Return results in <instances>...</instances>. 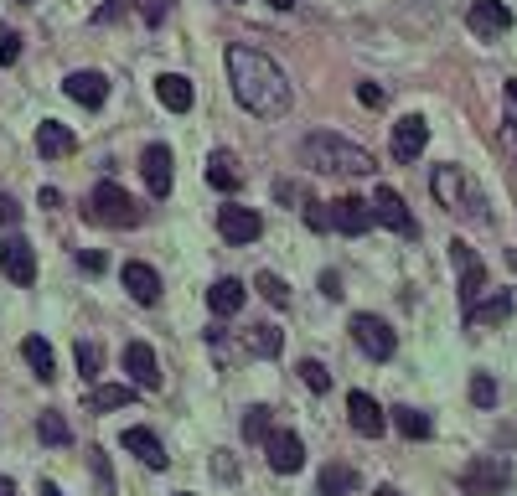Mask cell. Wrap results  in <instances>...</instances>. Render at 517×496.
<instances>
[{"label":"cell","mask_w":517,"mask_h":496,"mask_svg":"<svg viewBox=\"0 0 517 496\" xmlns=\"http://www.w3.org/2000/svg\"><path fill=\"white\" fill-rule=\"evenodd\" d=\"M135 11V0H104V6L94 11V26H114V21H125Z\"/></svg>","instance_id":"e575fe53"},{"label":"cell","mask_w":517,"mask_h":496,"mask_svg":"<svg viewBox=\"0 0 517 496\" xmlns=\"http://www.w3.org/2000/svg\"><path fill=\"white\" fill-rule=\"evenodd\" d=\"M507 99H512V104H517V78H512V83H507Z\"/></svg>","instance_id":"f907efd6"},{"label":"cell","mask_w":517,"mask_h":496,"mask_svg":"<svg viewBox=\"0 0 517 496\" xmlns=\"http://www.w3.org/2000/svg\"><path fill=\"white\" fill-rule=\"evenodd\" d=\"M125 372H130V383H135V388H145V393H156V388H161L156 352H150L145 341H130V347H125Z\"/></svg>","instance_id":"4fadbf2b"},{"label":"cell","mask_w":517,"mask_h":496,"mask_svg":"<svg viewBox=\"0 0 517 496\" xmlns=\"http://www.w3.org/2000/svg\"><path fill=\"white\" fill-rule=\"evenodd\" d=\"M243 300H249V285H243V279H218V285L207 290V310H212V316H238Z\"/></svg>","instance_id":"d6986e66"},{"label":"cell","mask_w":517,"mask_h":496,"mask_svg":"<svg viewBox=\"0 0 517 496\" xmlns=\"http://www.w3.org/2000/svg\"><path fill=\"white\" fill-rule=\"evenodd\" d=\"M228 78H233V93H238V104L259 114V119H285L290 114V78L280 73V62H269L264 52L254 47H228Z\"/></svg>","instance_id":"6da1fadb"},{"label":"cell","mask_w":517,"mask_h":496,"mask_svg":"<svg viewBox=\"0 0 517 496\" xmlns=\"http://www.w3.org/2000/svg\"><path fill=\"white\" fill-rule=\"evenodd\" d=\"M16 223H21V207L11 197H0V228H16Z\"/></svg>","instance_id":"7bdbcfd3"},{"label":"cell","mask_w":517,"mask_h":496,"mask_svg":"<svg viewBox=\"0 0 517 496\" xmlns=\"http://www.w3.org/2000/svg\"><path fill=\"white\" fill-rule=\"evenodd\" d=\"M238 161H233V150H212L207 155V186H218V192H238Z\"/></svg>","instance_id":"603a6c76"},{"label":"cell","mask_w":517,"mask_h":496,"mask_svg":"<svg viewBox=\"0 0 517 496\" xmlns=\"http://www.w3.org/2000/svg\"><path fill=\"white\" fill-rule=\"evenodd\" d=\"M275 197L280 202H306V186L300 181H275Z\"/></svg>","instance_id":"b9f144b4"},{"label":"cell","mask_w":517,"mask_h":496,"mask_svg":"<svg viewBox=\"0 0 517 496\" xmlns=\"http://www.w3.org/2000/svg\"><path fill=\"white\" fill-rule=\"evenodd\" d=\"M125 290H130V300H140V305H156V300H161V274L150 269V264H140V259H130V264H125Z\"/></svg>","instance_id":"e0dca14e"},{"label":"cell","mask_w":517,"mask_h":496,"mask_svg":"<svg viewBox=\"0 0 517 496\" xmlns=\"http://www.w3.org/2000/svg\"><path fill=\"white\" fill-rule=\"evenodd\" d=\"M99 362H104V352L94 347V341H78V372L83 378H99Z\"/></svg>","instance_id":"8d00e7d4"},{"label":"cell","mask_w":517,"mask_h":496,"mask_svg":"<svg viewBox=\"0 0 517 496\" xmlns=\"http://www.w3.org/2000/svg\"><path fill=\"white\" fill-rule=\"evenodd\" d=\"M300 383H306L311 393H326V388H331V372H326L316 357H306V362H300Z\"/></svg>","instance_id":"d6a6232c"},{"label":"cell","mask_w":517,"mask_h":496,"mask_svg":"<svg viewBox=\"0 0 517 496\" xmlns=\"http://www.w3.org/2000/svg\"><path fill=\"white\" fill-rule=\"evenodd\" d=\"M331 228L357 238V233H368L373 228V207L362 202V197H342V202H331Z\"/></svg>","instance_id":"9a60e30c"},{"label":"cell","mask_w":517,"mask_h":496,"mask_svg":"<svg viewBox=\"0 0 517 496\" xmlns=\"http://www.w3.org/2000/svg\"><path fill=\"white\" fill-rule=\"evenodd\" d=\"M37 434H42L47 445H68V440H73V429H68L63 414H42V419H37Z\"/></svg>","instance_id":"1f68e13d"},{"label":"cell","mask_w":517,"mask_h":496,"mask_svg":"<svg viewBox=\"0 0 517 496\" xmlns=\"http://www.w3.org/2000/svg\"><path fill=\"white\" fill-rule=\"evenodd\" d=\"M424 145H430V124H424L419 114H404L399 124H393V161L409 166Z\"/></svg>","instance_id":"8fae6325"},{"label":"cell","mask_w":517,"mask_h":496,"mask_svg":"<svg viewBox=\"0 0 517 496\" xmlns=\"http://www.w3.org/2000/svg\"><path fill=\"white\" fill-rule=\"evenodd\" d=\"M88 460H94V476H99L104 496H114V476H109V460H104V450H94V455H88Z\"/></svg>","instance_id":"ab89813d"},{"label":"cell","mask_w":517,"mask_h":496,"mask_svg":"<svg viewBox=\"0 0 517 496\" xmlns=\"http://www.w3.org/2000/svg\"><path fill=\"white\" fill-rule=\"evenodd\" d=\"M450 259H455V269H461V264H471L476 254H471V248H466V243H450Z\"/></svg>","instance_id":"bcb514c9"},{"label":"cell","mask_w":517,"mask_h":496,"mask_svg":"<svg viewBox=\"0 0 517 496\" xmlns=\"http://www.w3.org/2000/svg\"><path fill=\"white\" fill-rule=\"evenodd\" d=\"M507 316H512V295H497V300H486V305H471V310H466V326L507 321Z\"/></svg>","instance_id":"f1b7e54d"},{"label":"cell","mask_w":517,"mask_h":496,"mask_svg":"<svg viewBox=\"0 0 517 496\" xmlns=\"http://www.w3.org/2000/svg\"><path fill=\"white\" fill-rule=\"evenodd\" d=\"M512 486V465L502 455H476L466 471H461V491L466 496H497Z\"/></svg>","instance_id":"277c9868"},{"label":"cell","mask_w":517,"mask_h":496,"mask_svg":"<svg viewBox=\"0 0 517 496\" xmlns=\"http://www.w3.org/2000/svg\"><path fill=\"white\" fill-rule=\"evenodd\" d=\"M228 6H238V0H228Z\"/></svg>","instance_id":"11a10c76"},{"label":"cell","mask_w":517,"mask_h":496,"mask_svg":"<svg viewBox=\"0 0 517 496\" xmlns=\"http://www.w3.org/2000/svg\"><path fill=\"white\" fill-rule=\"evenodd\" d=\"M435 197H440L445 207H461V202H471V212L481 207V197L466 192V176L455 171V166H440V171H435ZM476 217H481V212H476Z\"/></svg>","instance_id":"ffe728a7"},{"label":"cell","mask_w":517,"mask_h":496,"mask_svg":"<svg viewBox=\"0 0 517 496\" xmlns=\"http://www.w3.org/2000/svg\"><path fill=\"white\" fill-rule=\"evenodd\" d=\"M269 6H275V11H295V0H269Z\"/></svg>","instance_id":"c3c4849f"},{"label":"cell","mask_w":517,"mask_h":496,"mask_svg":"<svg viewBox=\"0 0 517 496\" xmlns=\"http://www.w3.org/2000/svg\"><path fill=\"white\" fill-rule=\"evenodd\" d=\"M63 88H68V99H73V104H83V109H104V99H109V78H104V73H94V68L68 73V78H63Z\"/></svg>","instance_id":"7c38bea8"},{"label":"cell","mask_w":517,"mask_h":496,"mask_svg":"<svg viewBox=\"0 0 517 496\" xmlns=\"http://www.w3.org/2000/svg\"><path fill=\"white\" fill-rule=\"evenodd\" d=\"M243 347H249L254 357H280L285 331L280 326H249V331H243Z\"/></svg>","instance_id":"484cf974"},{"label":"cell","mask_w":517,"mask_h":496,"mask_svg":"<svg viewBox=\"0 0 517 496\" xmlns=\"http://www.w3.org/2000/svg\"><path fill=\"white\" fill-rule=\"evenodd\" d=\"M42 496H63V491H57V486H52V481H42Z\"/></svg>","instance_id":"681fc988"},{"label":"cell","mask_w":517,"mask_h":496,"mask_svg":"<svg viewBox=\"0 0 517 496\" xmlns=\"http://www.w3.org/2000/svg\"><path fill=\"white\" fill-rule=\"evenodd\" d=\"M218 233H223L228 243H254V238L264 233V217H259L254 207L228 202V207H218Z\"/></svg>","instance_id":"ba28073f"},{"label":"cell","mask_w":517,"mask_h":496,"mask_svg":"<svg viewBox=\"0 0 517 496\" xmlns=\"http://www.w3.org/2000/svg\"><path fill=\"white\" fill-rule=\"evenodd\" d=\"M357 486V476L347 471V465H326L321 471V496H347Z\"/></svg>","instance_id":"4dcf8cb0"},{"label":"cell","mask_w":517,"mask_h":496,"mask_svg":"<svg viewBox=\"0 0 517 496\" xmlns=\"http://www.w3.org/2000/svg\"><path fill=\"white\" fill-rule=\"evenodd\" d=\"M347 414H352V429L368 434V440H378V434L388 429V414H383V403L373 393H352L347 398Z\"/></svg>","instance_id":"5bb4252c"},{"label":"cell","mask_w":517,"mask_h":496,"mask_svg":"<svg viewBox=\"0 0 517 496\" xmlns=\"http://www.w3.org/2000/svg\"><path fill=\"white\" fill-rule=\"evenodd\" d=\"M368 207H373V223L393 228L399 238H414V233H419V228H414V212H409V202H404L399 192H393V186H378Z\"/></svg>","instance_id":"5b68a950"},{"label":"cell","mask_w":517,"mask_h":496,"mask_svg":"<svg viewBox=\"0 0 517 496\" xmlns=\"http://www.w3.org/2000/svg\"><path fill=\"white\" fill-rule=\"evenodd\" d=\"M0 496H16V481H11V476H0Z\"/></svg>","instance_id":"7dc6e473"},{"label":"cell","mask_w":517,"mask_h":496,"mask_svg":"<svg viewBox=\"0 0 517 496\" xmlns=\"http://www.w3.org/2000/svg\"><path fill=\"white\" fill-rule=\"evenodd\" d=\"M125 450H130V455H140V460L150 465V471H166V460H171V455H166V445H161L150 429H140V424H135V429H125Z\"/></svg>","instance_id":"44dd1931"},{"label":"cell","mask_w":517,"mask_h":496,"mask_svg":"<svg viewBox=\"0 0 517 496\" xmlns=\"http://www.w3.org/2000/svg\"><path fill=\"white\" fill-rule=\"evenodd\" d=\"M140 217L145 212L135 207V197L119 181H99L94 192H88V223H99V228H135Z\"/></svg>","instance_id":"3957f363"},{"label":"cell","mask_w":517,"mask_h":496,"mask_svg":"<svg viewBox=\"0 0 517 496\" xmlns=\"http://www.w3.org/2000/svg\"><path fill=\"white\" fill-rule=\"evenodd\" d=\"M21 357L32 362V372H37L42 383H52V378H57V357H52V347H47L42 336H26V341H21Z\"/></svg>","instance_id":"d4e9b609"},{"label":"cell","mask_w":517,"mask_h":496,"mask_svg":"<svg viewBox=\"0 0 517 496\" xmlns=\"http://www.w3.org/2000/svg\"><path fill=\"white\" fill-rule=\"evenodd\" d=\"M373 496H399V491H393V486H378V491H373Z\"/></svg>","instance_id":"816d5d0a"},{"label":"cell","mask_w":517,"mask_h":496,"mask_svg":"<svg viewBox=\"0 0 517 496\" xmlns=\"http://www.w3.org/2000/svg\"><path fill=\"white\" fill-rule=\"evenodd\" d=\"M21 6H32V0H21Z\"/></svg>","instance_id":"db71d44e"},{"label":"cell","mask_w":517,"mask_h":496,"mask_svg":"<svg viewBox=\"0 0 517 496\" xmlns=\"http://www.w3.org/2000/svg\"><path fill=\"white\" fill-rule=\"evenodd\" d=\"M16 57H21V37H16V31H0V62L11 68Z\"/></svg>","instance_id":"f35d334b"},{"label":"cell","mask_w":517,"mask_h":496,"mask_svg":"<svg viewBox=\"0 0 517 496\" xmlns=\"http://www.w3.org/2000/svg\"><path fill=\"white\" fill-rule=\"evenodd\" d=\"M264 434H269V409L254 403V409L243 414V440H264Z\"/></svg>","instance_id":"836d02e7"},{"label":"cell","mask_w":517,"mask_h":496,"mask_svg":"<svg viewBox=\"0 0 517 496\" xmlns=\"http://www.w3.org/2000/svg\"><path fill=\"white\" fill-rule=\"evenodd\" d=\"M140 171H145L150 197H171L176 171H171V150H166V145H145V155H140Z\"/></svg>","instance_id":"30bf717a"},{"label":"cell","mask_w":517,"mask_h":496,"mask_svg":"<svg viewBox=\"0 0 517 496\" xmlns=\"http://www.w3.org/2000/svg\"><path fill=\"white\" fill-rule=\"evenodd\" d=\"M306 223H311L316 233H331V212H326L321 202H311V207H306Z\"/></svg>","instance_id":"60d3db41"},{"label":"cell","mask_w":517,"mask_h":496,"mask_svg":"<svg viewBox=\"0 0 517 496\" xmlns=\"http://www.w3.org/2000/svg\"><path fill=\"white\" fill-rule=\"evenodd\" d=\"M264 450H269V471H280V476H295L300 465H306V445H300V434H290V429H269Z\"/></svg>","instance_id":"8992f818"},{"label":"cell","mask_w":517,"mask_h":496,"mask_svg":"<svg viewBox=\"0 0 517 496\" xmlns=\"http://www.w3.org/2000/svg\"><path fill=\"white\" fill-rule=\"evenodd\" d=\"M393 429H399L404 434V440H430V414H419V409H409V403H404V409H393Z\"/></svg>","instance_id":"4316f807"},{"label":"cell","mask_w":517,"mask_h":496,"mask_svg":"<svg viewBox=\"0 0 517 496\" xmlns=\"http://www.w3.org/2000/svg\"><path fill=\"white\" fill-rule=\"evenodd\" d=\"M171 6H176V0H145V6H140V16H145V26H161V21L171 16Z\"/></svg>","instance_id":"74e56055"},{"label":"cell","mask_w":517,"mask_h":496,"mask_svg":"<svg viewBox=\"0 0 517 496\" xmlns=\"http://www.w3.org/2000/svg\"><path fill=\"white\" fill-rule=\"evenodd\" d=\"M357 99L368 104V109H378V104H383V88H378V83H362V88H357Z\"/></svg>","instance_id":"ee69618b"},{"label":"cell","mask_w":517,"mask_h":496,"mask_svg":"<svg viewBox=\"0 0 517 496\" xmlns=\"http://www.w3.org/2000/svg\"><path fill=\"white\" fill-rule=\"evenodd\" d=\"M352 341H357V347L368 352L373 362H388L393 347H399L393 331H388V321H378V316H352Z\"/></svg>","instance_id":"52a82bcc"},{"label":"cell","mask_w":517,"mask_h":496,"mask_svg":"<svg viewBox=\"0 0 517 496\" xmlns=\"http://www.w3.org/2000/svg\"><path fill=\"white\" fill-rule=\"evenodd\" d=\"M321 295L326 300H342V279L337 274H321Z\"/></svg>","instance_id":"f6af8a7d"},{"label":"cell","mask_w":517,"mask_h":496,"mask_svg":"<svg viewBox=\"0 0 517 496\" xmlns=\"http://www.w3.org/2000/svg\"><path fill=\"white\" fill-rule=\"evenodd\" d=\"M254 290H259V295H264L269 305H275V310H285V305H290V285H285L280 274H269V269H264V274L254 279Z\"/></svg>","instance_id":"f546056e"},{"label":"cell","mask_w":517,"mask_h":496,"mask_svg":"<svg viewBox=\"0 0 517 496\" xmlns=\"http://www.w3.org/2000/svg\"><path fill=\"white\" fill-rule=\"evenodd\" d=\"M156 99H161L171 114H187V109H192V83L181 78V73H161V78H156Z\"/></svg>","instance_id":"7402d4cb"},{"label":"cell","mask_w":517,"mask_h":496,"mask_svg":"<svg viewBox=\"0 0 517 496\" xmlns=\"http://www.w3.org/2000/svg\"><path fill=\"white\" fill-rule=\"evenodd\" d=\"M176 496H192V491H176Z\"/></svg>","instance_id":"f5cc1de1"},{"label":"cell","mask_w":517,"mask_h":496,"mask_svg":"<svg viewBox=\"0 0 517 496\" xmlns=\"http://www.w3.org/2000/svg\"><path fill=\"white\" fill-rule=\"evenodd\" d=\"M481 295H486V264L471 259V264H461V300H466V310H471Z\"/></svg>","instance_id":"83f0119b"},{"label":"cell","mask_w":517,"mask_h":496,"mask_svg":"<svg viewBox=\"0 0 517 496\" xmlns=\"http://www.w3.org/2000/svg\"><path fill=\"white\" fill-rule=\"evenodd\" d=\"M78 135L68 130L63 119H42V130H37V150L47 155V161H63V155H73Z\"/></svg>","instance_id":"ac0fdd59"},{"label":"cell","mask_w":517,"mask_h":496,"mask_svg":"<svg viewBox=\"0 0 517 496\" xmlns=\"http://www.w3.org/2000/svg\"><path fill=\"white\" fill-rule=\"evenodd\" d=\"M130 398H135L130 383H99L94 393H88V409H94V414H114V409H125Z\"/></svg>","instance_id":"cb8c5ba5"},{"label":"cell","mask_w":517,"mask_h":496,"mask_svg":"<svg viewBox=\"0 0 517 496\" xmlns=\"http://www.w3.org/2000/svg\"><path fill=\"white\" fill-rule=\"evenodd\" d=\"M466 26L476 31V37H497V31L512 26V11L502 6V0H476L471 16H466Z\"/></svg>","instance_id":"2e32d148"},{"label":"cell","mask_w":517,"mask_h":496,"mask_svg":"<svg viewBox=\"0 0 517 496\" xmlns=\"http://www.w3.org/2000/svg\"><path fill=\"white\" fill-rule=\"evenodd\" d=\"M300 155H306V166H316V171H342V176H373V155L362 150V145H352V140H342V135H331V130L311 135L306 145H300Z\"/></svg>","instance_id":"7a4b0ae2"},{"label":"cell","mask_w":517,"mask_h":496,"mask_svg":"<svg viewBox=\"0 0 517 496\" xmlns=\"http://www.w3.org/2000/svg\"><path fill=\"white\" fill-rule=\"evenodd\" d=\"M471 403H476V409H492V403H497V383L486 378V372H476V378H471Z\"/></svg>","instance_id":"d590c367"},{"label":"cell","mask_w":517,"mask_h":496,"mask_svg":"<svg viewBox=\"0 0 517 496\" xmlns=\"http://www.w3.org/2000/svg\"><path fill=\"white\" fill-rule=\"evenodd\" d=\"M0 269H6L11 285H32V279H37L32 243H26V238H6V243H0Z\"/></svg>","instance_id":"9c48e42d"}]
</instances>
